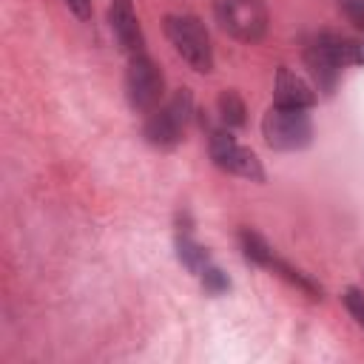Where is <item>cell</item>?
<instances>
[{"instance_id":"cell-13","label":"cell","mask_w":364,"mask_h":364,"mask_svg":"<svg viewBox=\"0 0 364 364\" xmlns=\"http://www.w3.org/2000/svg\"><path fill=\"white\" fill-rule=\"evenodd\" d=\"M216 108H219V119L225 128H242L245 119H247V108H245V100L239 97V91L233 88H225L216 100Z\"/></svg>"},{"instance_id":"cell-11","label":"cell","mask_w":364,"mask_h":364,"mask_svg":"<svg viewBox=\"0 0 364 364\" xmlns=\"http://www.w3.org/2000/svg\"><path fill=\"white\" fill-rule=\"evenodd\" d=\"M318 40L330 48V54L341 63V65H364V43L353 40V37H341L336 31H321Z\"/></svg>"},{"instance_id":"cell-2","label":"cell","mask_w":364,"mask_h":364,"mask_svg":"<svg viewBox=\"0 0 364 364\" xmlns=\"http://www.w3.org/2000/svg\"><path fill=\"white\" fill-rule=\"evenodd\" d=\"M165 37L171 40L173 51L199 74L213 71V46L210 34L193 14H168L165 17Z\"/></svg>"},{"instance_id":"cell-3","label":"cell","mask_w":364,"mask_h":364,"mask_svg":"<svg viewBox=\"0 0 364 364\" xmlns=\"http://www.w3.org/2000/svg\"><path fill=\"white\" fill-rule=\"evenodd\" d=\"M262 136L273 151H304L313 142V122L307 108L273 105L262 119Z\"/></svg>"},{"instance_id":"cell-9","label":"cell","mask_w":364,"mask_h":364,"mask_svg":"<svg viewBox=\"0 0 364 364\" xmlns=\"http://www.w3.org/2000/svg\"><path fill=\"white\" fill-rule=\"evenodd\" d=\"M316 102V91L287 65L276 71V105H290V108H310Z\"/></svg>"},{"instance_id":"cell-14","label":"cell","mask_w":364,"mask_h":364,"mask_svg":"<svg viewBox=\"0 0 364 364\" xmlns=\"http://www.w3.org/2000/svg\"><path fill=\"white\" fill-rule=\"evenodd\" d=\"M273 273H279L284 282H290V284H296L299 290H304L307 296H313V299H321V284L318 282H313L307 273H301L299 267H293V264H287V262H282V259H276V264H273Z\"/></svg>"},{"instance_id":"cell-8","label":"cell","mask_w":364,"mask_h":364,"mask_svg":"<svg viewBox=\"0 0 364 364\" xmlns=\"http://www.w3.org/2000/svg\"><path fill=\"white\" fill-rule=\"evenodd\" d=\"M304 63H307L313 80L318 82V88H321L324 94H330V91L336 88L338 77H341V63L330 54V48H327L318 37L307 43V48H304Z\"/></svg>"},{"instance_id":"cell-12","label":"cell","mask_w":364,"mask_h":364,"mask_svg":"<svg viewBox=\"0 0 364 364\" xmlns=\"http://www.w3.org/2000/svg\"><path fill=\"white\" fill-rule=\"evenodd\" d=\"M239 247H242V253H245V259L247 262H253V264H259V267H267V270H273V264H276V253H273V247L256 233V230H250V228H242L239 230Z\"/></svg>"},{"instance_id":"cell-1","label":"cell","mask_w":364,"mask_h":364,"mask_svg":"<svg viewBox=\"0 0 364 364\" xmlns=\"http://www.w3.org/2000/svg\"><path fill=\"white\" fill-rule=\"evenodd\" d=\"M191 114H193V97L188 88H176L159 108H154L148 117H145V125H142V134L145 139L154 145V148H176L182 142V134L191 122Z\"/></svg>"},{"instance_id":"cell-10","label":"cell","mask_w":364,"mask_h":364,"mask_svg":"<svg viewBox=\"0 0 364 364\" xmlns=\"http://www.w3.org/2000/svg\"><path fill=\"white\" fill-rule=\"evenodd\" d=\"M176 256H179V262H182L191 273H202V270L210 264L208 250L193 239L188 222H185V225L179 222V228H176Z\"/></svg>"},{"instance_id":"cell-16","label":"cell","mask_w":364,"mask_h":364,"mask_svg":"<svg viewBox=\"0 0 364 364\" xmlns=\"http://www.w3.org/2000/svg\"><path fill=\"white\" fill-rule=\"evenodd\" d=\"M344 307H347V313L364 327V290L347 287V290H344Z\"/></svg>"},{"instance_id":"cell-17","label":"cell","mask_w":364,"mask_h":364,"mask_svg":"<svg viewBox=\"0 0 364 364\" xmlns=\"http://www.w3.org/2000/svg\"><path fill=\"white\" fill-rule=\"evenodd\" d=\"M65 6H68L80 20H91V11H94L91 0H65Z\"/></svg>"},{"instance_id":"cell-6","label":"cell","mask_w":364,"mask_h":364,"mask_svg":"<svg viewBox=\"0 0 364 364\" xmlns=\"http://www.w3.org/2000/svg\"><path fill=\"white\" fill-rule=\"evenodd\" d=\"M208 151H210V159H213L216 168H222V171H228L233 176L250 179V182H262L264 179V168H262L259 156L250 148L239 145L228 128H210Z\"/></svg>"},{"instance_id":"cell-7","label":"cell","mask_w":364,"mask_h":364,"mask_svg":"<svg viewBox=\"0 0 364 364\" xmlns=\"http://www.w3.org/2000/svg\"><path fill=\"white\" fill-rule=\"evenodd\" d=\"M108 23H111V31H114L119 48L128 57L145 54V34H142V26L136 20V11H134V3L131 0H111V6H108Z\"/></svg>"},{"instance_id":"cell-5","label":"cell","mask_w":364,"mask_h":364,"mask_svg":"<svg viewBox=\"0 0 364 364\" xmlns=\"http://www.w3.org/2000/svg\"><path fill=\"white\" fill-rule=\"evenodd\" d=\"M125 97L128 105L134 111L151 114L154 108L162 105L165 97V77L159 71V65L148 57V54H136L128 60V71H125Z\"/></svg>"},{"instance_id":"cell-4","label":"cell","mask_w":364,"mask_h":364,"mask_svg":"<svg viewBox=\"0 0 364 364\" xmlns=\"http://www.w3.org/2000/svg\"><path fill=\"white\" fill-rule=\"evenodd\" d=\"M213 14L219 28L242 43L262 40L270 23L264 0H213Z\"/></svg>"},{"instance_id":"cell-15","label":"cell","mask_w":364,"mask_h":364,"mask_svg":"<svg viewBox=\"0 0 364 364\" xmlns=\"http://www.w3.org/2000/svg\"><path fill=\"white\" fill-rule=\"evenodd\" d=\"M199 276H202V284H205L208 293H225V290L230 287V279H228L216 264H208Z\"/></svg>"}]
</instances>
